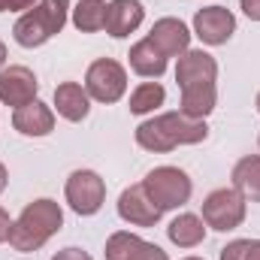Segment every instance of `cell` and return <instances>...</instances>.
Wrapping results in <instances>:
<instances>
[{
  "label": "cell",
  "instance_id": "cell-1",
  "mask_svg": "<svg viewBox=\"0 0 260 260\" xmlns=\"http://www.w3.org/2000/svg\"><path fill=\"white\" fill-rule=\"evenodd\" d=\"M206 136H209L206 121L188 118L185 112H164V115H154V118H148L136 127V142L145 151H157V154L173 151L179 145L203 142Z\"/></svg>",
  "mask_w": 260,
  "mask_h": 260
},
{
  "label": "cell",
  "instance_id": "cell-2",
  "mask_svg": "<svg viewBox=\"0 0 260 260\" xmlns=\"http://www.w3.org/2000/svg\"><path fill=\"white\" fill-rule=\"evenodd\" d=\"M64 224V212L55 200H34L24 206L18 221H12L9 245L15 251H37L43 248Z\"/></svg>",
  "mask_w": 260,
  "mask_h": 260
},
{
  "label": "cell",
  "instance_id": "cell-3",
  "mask_svg": "<svg viewBox=\"0 0 260 260\" xmlns=\"http://www.w3.org/2000/svg\"><path fill=\"white\" fill-rule=\"evenodd\" d=\"M67 12H70V0H40L15 21V27H12L15 43L24 49H37V46L49 43L55 34L64 30Z\"/></svg>",
  "mask_w": 260,
  "mask_h": 260
},
{
  "label": "cell",
  "instance_id": "cell-4",
  "mask_svg": "<svg viewBox=\"0 0 260 260\" xmlns=\"http://www.w3.org/2000/svg\"><path fill=\"white\" fill-rule=\"evenodd\" d=\"M142 188H145L148 197L157 203L160 212L185 206V203L191 200V191H194L188 173L179 170V167H157V170H151V173L142 179Z\"/></svg>",
  "mask_w": 260,
  "mask_h": 260
},
{
  "label": "cell",
  "instance_id": "cell-5",
  "mask_svg": "<svg viewBox=\"0 0 260 260\" xmlns=\"http://www.w3.org/2000/svg\"><path fill=\"white\" fill-rule=\"evenodd\" d=\"M203 221L212 230H236L245 221V197L236 188H218L203 200Z\"/></svg>",
  "mask_w": 260,
  "mask_h": 260
},
{
  "label": "cell",
  "instance_id": "cell-6",
  "mask_svg": "<svg viewBox=\"0 0 260 260\" xmlns=\"http://www.w3.org/2000/svg\"><path fill=\"white\" fill-rule=\"evenodd\" d=\"M85 91L97 103H118L121 94L127 91V73L124 67L112 58H100L88 67L85 73Z\"/></svg>",
  "mask_w": 260,
  "mask_h": 260
},
{
  "label": "cell",
  "instance_id": "cell-7",
  "mask_svg": "<svg viewBox=\"0 0 260 260\" xmlns=\"http://www.w3.org/2000/svg\"><path fill=\"white\" fill-rule=\"evenodd\" d=\"M106 200V185L94 170H76L67 179V203L76 215H94L100 212Z\"/></svg>",
  "mask_w": 260,
  "mask_h": 260
},
{
  "label": "cell",
  "instance_id": "cell-8",
  "mask_svg": "<svg viewBox=\"0 0 260 260\" xmlns=\"http://www.w3.org/2000/svg\"><path fill=\"white\" fill-rule=\"evenodd\" d=\"M194 34L206 46H224L236 34V15L227 6H203L194 15Z\"/></svg>",
  "mask_w": 260,
  "mask_h": 260
},
{
  "label": "cell",
  "instance_id": "cell-9",
  "mask_svg": "<svg viewBox=\"0 0 260 260\" xmlns=\"http://www.w3.org/2000/svg\"><path fill=\"white\" fill-rule=\"evenodd\" d=\"M118 215L127 224H133V227H154L164 212L157 209V203L148 197V191L139 182V185H130V188L121 191V197H118Z\"/></svg>",
  "mask_w": 260,
  "mask_h": 260
},
{
  "label": "cell",
  "instance_id": "cell-10",
  "mask_svg": "<svg viewBox=\"0 0 260 260\" xmlns=\"http://www.w3.org/2000/svg\"><path fill=\"white\" fill-rule=\"evenodd\" d=\"M37 91H40V82L34 76V70L27 67H6L0 70V100L6 106H27L37 100Z\"/></svg>",
  "mask_w": 260,
  "mask_h": 260
},
{
  "label": "cell",
  "instance_id": "cell-11",
  "mask_svg": "<svg viewBox=\"0 0 260 260\" xmlns=\"http://www.w3.org/2000/svg\"><path fill=\"white\" fill-rule=\"evenodd\" d=\"M148 40L154 43V49L164 58H182L188 52V46H191V30L179 18H160V21H154Z\"/></svg>",
  "mask_w": 260,
  "mask_h": 260
},
{
  "label": "cell",
  "instance_id": "cell-12",
  "mask_svg": "<svg viewBox=\"0 0 260 260\" xmlns=\"http://www.w3.org/2000/svg\"><path fill=\"white\" fill-rule=\"evenodd\" d=\"M142 15H145V9H142L139 0H112V3H106L103 30L115 40H124L142 24Z\"/></svg>",
  "mask_w": 260,
  "mask_h": 260
},
{
  "label": "cell",
  "instance_id": "cell-13",
  "mask_svg": "<svg viewBox=\"0 0 260 260\" xmlns=\"http://www.w3.org/2000/svg\"><path fill=\"white\" fill-rule=\"evenodd\" d=\"M215 76H218V64L203 49H188L176 64L179 88H188V85H197V82H215Z\"/></svg>",
  "mask_w": 260,
  "mask_h": 260
},
{
  "label": "cell",
  "instance_id": "cell-14",
  "mask_svg": "<svg viewBox=\"0 0 260 260\" xmlns=\"http://www.w3.org/2000/svg\"><path fill=\"white\" fill-rule=\"evenodd\" d=\"M12 127L18 130V133H24V136H46V133H52V127H55V112L46 103L34 100V103L15 109Z\"/></svg>",
  "mask_w": 260,
  "mask_h": 260
},
{
  "label": "cell",
  "instance_id": "cell-15",
  "mask_svg": "<svg viewBox=\"0 0 260 260\" xmlns=\"http://www.w3.org/2000/svg\"><path fill=\"white\" fill-rule=\"evenodd\" d=\"M55 106H58V115L61 118H67V121H82L91 112V97H88V91L79 82H61L55 88Z\"/></svg>",
  "mask_w": 260,
  "mask_h": 260
},
{
  "label": "cell",
  "instance_id": "cell-16",
  "mask_svg": "<svg viewBox=\"0 0 260 260\" xmlns=\"http://www.w3.org/2000/svg\"><path fill=\"white\" fill-rule=\"evenodd\" d=\"M215 100H218V91H215V82H197L182 88V109L188 118H206L212 109H215Z\"/></svg>",
  "mask_w": 260,
  "mask_h": 260
},
{
  "label": "cell",
  "instance_id": "cell-17",
  "mask_svg": "<svg viewBox=\"0 0 260 260\" xmlns=\"http://www.w3.org/2000/svg\"><path fill=\"white\" fill-rule=\"evenodd\" d=\"M130 70L133 73H139V76H145V79H157V76H164V70H167V58L154 49V43L145 37V40H139L133 49H130Z\"/></svg>",
  "mask_w": 260,
  "mask_h": 260
},
{
  "label": "cell",
  "instance_id": "cell-18",
  "mask_svg": "<svg viewBox=\"0 0 260 260\" xmlns=\"http://www.w3.org/2000/svg\"><path fill=\"white\" fill-rule=\"evenodd\" d=\"M167 236H170V242L179 245V248H194V245H200V242L206 239V224H203V218L185 212V215H179V218L170 221Z\"/></svg>",
  "mask_w": 260,
  "mask_h": 260
},
{
  "label": "cell",
  "instance_id": "cell-19",
  "mask_svg": "<svg viewBox=\"0 0 260 260\" xmlns=\"http://www.w3.org/2000/svg\"><path fill=\"white\" fill-rule=\"evenodd\" d=\"M230 179H233V188L245 197V200L260 203V157L257 154L242 157V160L233 167V176H230Z\"/></svg>",
  "mask_w": 260,
  "mask_h": 260
},
{
  "label": "cell",
  "instance_id": "cell-20",
  "mask_svg": "<svg viewBox=\"0 0 260 260\" xmlns=\"http://www.w3.org/2000/svg\"><path fill=\"white\" fill-rule=\"evenodd\" d=\"M73 24L82 34L103 30V24H106V3L103 0H79L76 9H73Z\"/></svg>",
  "mask_w": 260,
  "mask_h": 260
},
{
  "label": "cell",
  "instance_id": "cell-21",
  "mask_svg": "<svg viewBox=\"0 0 260 260\" xmlns=\"http://www.w3.org/2000/svg\"><path fill=\"white\" fill-rule=\"evenodd\" d=\"M167 100V91L157 85V82H142L133 94H130V112L133 115H148L154 112L157 106H164Z\"/></svg>",
  "mask_w": 260,
  "mask_h": 260
},
{
  "label": "cell",
  "instance_id": "cell-22",
  "mask_svg": "<svg viewBox=\"0 0 260 260\" xmlns=\"http://www.w3.org/2000/svg\"><path fill=\"white\" fill-rule=\"evenodd\" d=\"M142 242H145V239H139L136 233L118 230V233H112L109 242H106V260H133L139 254Z\"/></svg>",
  "mask_w": 260,
  "mask_h": 260
},
{
  "label": "cell",
  "instance_id": "cell-23",
  "mask_svg": "<svg viewBox=\"0 0 260 260\" xmlns=\"http://www.w3.org/2000/svg\"><path fill=\"white\" fill-rule=\"evenodd\" d=\"M245 251H248V239H236L221 248V260H245Z\"/></svg>",
  "mask_w": 260,
  "mask_h": 260
},
{
  "label": "cell",
  "instance_id": "cell-24",
  "mask_svg": "<svg viewBox=\"0 0 260 260\" xmlns=\"http://www.w3.org/2000/svg\"><path fill=\"white\" fill-rule=\"evenodd\" d=\"M133 260H170V257H167L164 248H157V245H151V242H142L139 254H136Z\"/></svg>",
  "mask_w": 260,
  "mask_h": 260
},
{
  "label": "cell",
  "instance_id": "cell-25",
  "mask_svg": "<svg viewBox=\"0 0 260 260\" xmlns=\"http://www.w3.org/2000/svg\"><path fill=\"white\" fill-rule=\"evenodd\" d=\"M52 260H91V254L82 251V248H64V251H58Z\"/></svg>",
  "mask_w": 260,
  "mask_h": 260
},
{
  "label": "cell",
  "instance_id": "cell-26",
  "mask_svg": "<svg viewBox=\"0 0 260 260\" xmlns=\"http://www.w3.org/2000/svg\"><path fill=\"white\" fill-rule=\"evenodd\" d=\"M239 6L251 21H260V0H239Z\"/></svg>",
  "mask_w": 260,
  "mask_h": 260
},
{
  "label": "cell",
  "instance_id": "cell-27",
  "mask_svg": "<svg viewBox=\"0 0 260 260\" xmlns=\"http://www.w3.org/2000/svg\"><path fill=\"white\" fill-rule=\"evenodd\" d=\"M9 230H12V221H9L6 209H0V242H6V239H9Z\"/></svg>",
  "mask_w": 260,
  "mask_h": 260
},
{
  "label": "cell",
  "instance_id": "cell-28",
  "mask_svg": "<svg viewBox=\"0 0 260 260\" xmlns=\"http://www.w3.org/2000/svg\"><path fill=\"white\" fill-rule=\"evenodd\" d=\"M245 260H260V239H248V251Z\"/></svg>",
  "mask_w": 260,
  "mask_h": 260
},
{
  "label": "cell",
  "instance_id": "cell-29",
  "mask_svg": "<svg viewBox=\"0 0 260 260\" xmlns=\"http://www.w3.org/2000/svg\"><path fill=\"white\" fill-rule=\"evenodd\" d=\"M37 0H9V12H15V9H30Z\"/></svg>",
  "mask_w": 260,
  "mask_h": 260
},
{
  "label": "cell",
  "instance_id": "cell-30",
  "mask_svg": "<svg viewBox=\"0 0 260 260\" xmlns=\"http://www.w3.org/2000/svg\"><path fill=\"white\" fill-rule=\"evenodd\" d=\"M6 179H9V176H6V167H3V164H0V191H3V188H6Z\"/></svg>",
  "mask_w": 260,
  "mask_h": 260
},
{
  "label": "cell",
  "instance_id": "cell-31",
  "mask_svg": "<svg viewBox=\"0 0 260 260\" xmlns=\"http://www.w3.org/2000/svg\"><path fill=\"white\" fill-rule=\"evenodd\" d=\"M6 64V46H3V40H0V67Z\"/></svg>",
  "mask_w": 260,
  "mask_h": 260
},
{
  "label": "cell",
  "instance_id": "cell-32",
  "mask_svg": "<svg viewBox=\"0 0 260 260\" xmlns=\"http://www.w3.org/2000/svg\"><path fill=\"white\" fill-rule=\"evenodd\" d=\"M9 9V0H0V12H6Z\"/></svg>",
  "mask_w": 260,
  "mask_h": 260
},
{
  "label": "cell",
  "instance_id": "cell-33",
  "mask_svg": "<svg viewBox=\"0 0 260 260\" xmlns=\"http://www.w3.org/2000/svg\"><path fill=\"white\" fill-rule=\"evenodd\" d=\"M182 260H203V257H182Z\"/></svg>",
  "mask_w": 260,
  "mask_h": 260
},
{
  "label": "cell",
  "instance_id": "cell-34",
  "mask_svg": "<svg viewBox=\"0 0 260 260\" xmlns=\"http://www.w3.org/2000/svg\"><path fill=\"white\" fill-rule=\"evenodd\" d=\"M257 112H260V94H257Z\"/></svg>",
  "mask_w": 260,
  "mask_h": 260
}]
</instances>
